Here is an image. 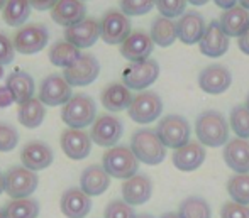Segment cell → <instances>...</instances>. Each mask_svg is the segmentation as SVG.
Instances as JSON below:
<instances>
[{
	"label": "cell",
	"instance_id": "1",
	"mask_svg": "<svg viewBox=\"0 0 249 218\" xmlns=\"http://www.w3.org/2000/svg\"><path fill=\"white\" fill-rule=\"evenodd\" d=\"M195 135L203 147H220L229 142V124L217 110H205L195 122Z\"/></svg>",
	"mask_w": 249,
	"mask_h": 218
},
{
	"label": "cell",
	"instance_id": "2",
	"mask_svg": "<svg viewBox=\"0 0 249 218\" xmlns=\"http://www.w3.org/2000/svg\"><path fill=\"white\" fill-rule=\"evenodd\" d=\"M61 118L68 129H78L83 131L85 127L92 125L97 118V105L92 97L85 93H76L63 105Z\"/></svg>",
	"mask_w": 249,
	"mask_h": 218
},
{
	"label": "cell",
	"instance_id": "3",
	"mask_svg": "<svg viewBox=\"0 0 249 218\" xmlns=\"http://www.w3.org/2000/svg\"><path fill=\"white\" fill-rule=\"evenodd\" d=\"M131 151L139 163L148 166H158L166 159V147L151 129H139L132 134Z\"/></svg>",
	"mask_w": 249,
	"mask_h": 218
},
{
	"label": "cell",
	"instance_id": "4",
	"mask_svg": "<svg viewBox=\"0 0 249 218\" xmlns=\"http://www.w3.org/2000/svg\"><path fill=\"white\" fill-rule=\"evenodd\" d=\"M102 168L110 178L125 181V179L138 174L139 161L132 154L131 147L114 146L108 151H105L104 157H102Z\"/></svg>",
	"mask_w": 249,
	"mask_h": 218
},
{
	"label": "cell",
	"instance_id": "5",
	"mask_svg": "<svg viewBox=\"0 0 249 218\" xmlns=\"http://www.w3.org/2000/svg\"><path fill=\"white\" fill-rule=\"evenodd\" d=\"M156 135L166 149H180L185 144L190 142L192 127L188 120L181 115H166L161 118L156 127Z\"/></svg>",
	"mask_w": 249,
	"mask_h": 218
},
{
	"label": "cell",
	"instance_id": "6",
	"mask_svg": "<svg viewBox=\"0 0 249 218\" xmlns=\"http://www.w3.org/2000/svg\"><path fill=\"white\" fill-rule=\"evenodd\" d=\"M163 112V100L154 91H139L132 97L127 114L136 124H151L160 118Z\"/></svg>",
	"mask_w": 249,
	"mask_h": 218
},
{
	"label": "cell",
	"instance_id": "7",
	"mask_svg": "<svg viewBox=\"0 0 249 218\" xmlns=\"http://www.w3.org/2000/svg\"><path fill=\"white\" fill-rule=\"evenodd\" d=\"M160 76V65L156 59H144V61L131 63L122 71V82L129 90L142 91L153 85Z\"/></svg>",
	"mask_w": 249,
	"mask_h": 218
},
{
	"label": "cell",
	"instance_id": "8",
	"mask_svg": "<svg viewBox=\"0 0 249 218\" xmlns=\"http://www.w3.org/2000/svg\"><path fill=\"white\" fill-rule=\"evenodd\" d=\"M39 184V178L34 171L24 166H14L5 173V193L12 200L31 198Z\"/></svg>",
	"mask_w": 249,
	"mask_h": 218
},
{
	"label": "cell",
	"instance_id": "9",
	"mask_svg": "<svg viewBox=\"0 0 249 218\" xmlns=\"http://www.w3.org/2000/svg\"><path fill=\"white\" fill-rule=\"evenodd\" d=\"M50 41V33H48L46 26L41 24H31V26H24L14 34V49L20 54H36V52L43 51L44 46Z\"/></svg>",
	"mask_w": 249,
	"mask_h": 218
},
{
	"label": "cell",
	"instance_id": "10",
	"mask_svg": "<svg viewBox=\"0 0 249 218\" xmlns=\"http://www.w3.org/2000/svg\"><path fill=\"white\" fill-rule=\"evenodd\" d=\"M100 75V63L93 54H82L70 68L65 69L66 83L70 86H87L92 85Z\"/></svg>",
	"mask_w": 249,
	"mask_h": 218
},
{
	"label": "cell",
	"instance_id": "11",
	"mask_svg": "<svg viewBox=\"0 0 249 218\" xmlns=\"http://www.w3.org/2000/svg\"><path fill=\"white\" fill-rule=\"evenodd\" d=\"M122 134H124V125L114 115H99L95 118V122L92 124V132H90V139L92 142H95L100 147H110L117 146V142L121 140Z\"/></svg>",
	"mask_w": 249,
	"mask_h": 218
},
{
	"label": "cell",
	"instance_id": "12",
	"mask_svg": "<svg viewBox=\"0 0 249 218\" xmlns=\"http://www.w3.org/2000/svg\"><path fill=\"white\" fill-rule=\"evenodd\" d=\"M131 36V20L119 10H108L100 20V37L107 44H122Z\"/></svg>",
	"mask_w": 249,
	"mask_h": 218
},
{
	"label": "cell",
	"instance_id": "13",
	"mask_svg": "<svg viewBox=\"0 0 249 218\" xmlns=\"http://www.w3.org/2000/svg\"><path fill=\"white\" fill-rule=\"evenodd\" d=\"M71 97V86L66 83L63 75H50L41 82L37 98H39V101L44 107L65 105Z\"/></svg>",
	"mask_w": 249,
	"mask_h": 218
},
{
	"label": "cell",
	"instance_id": "14",
	"mask_svg": "<svg viewBox=\"0 0 249 218\" xmlns=\"http://www.w3.org/2000/svg\"><path fill=\"white\" fill-rule=\"evenodd\" d=\"M66 43L73 44L78 49L92 48L100 37V22L93 17H85L80 22L66 27Z\"/></svg>",
	"mask_w": 249,
	"mask_h": 218
},
{
	"label": "cell",
	"instance_id": "15",
	"mask_svg": "<svg viewBox=\"0 0 249 218\" xmlns=\"http://www.w3.org/2000/svg\"><path fill=\"white\" fill-rule=\"evenodd\" d=\"M20 161H22L24 168L37 173V171H43L51 166L53 161H54V152H53V149L46 142L33 140V142H27L22 147Z\"/></svg>",
	"mask_w": 249,
	"mask_h": 218
},
{
	"label": "cell",
	"instance_id": "16",
	"mask_svg": "<svg viewBox=\"0 0 249 218\" xmlns=\"http://www.w3.org/2000/svg\"><path fill=\"white\" fill-rule=\"evenodd\" d=\"M232 85V75L222 65H210L198 75V86L209 95H220Z\"/></svg>",
	"mask_w": 249,
	"mask_h": 218
},
{
	"label": "cell",
	"instance_id": "17",
	"mask_svg": "<svg viewBox=\"0 0 249 218\" xmlns=\"http://www.w3.org/2000/svg\"><path fill=\"white\" fill-rule=\"evenodd\" d=\"M121 191H122V200L127 205L131 206L144 205V203L149 201L151 195H153V181H151L148 174L138 173L136 176H132V178L125 179Z\"/></svg>",
	"mask_w": 249,
	"mask_h": 218
},
{
	"label": "cell",
	"instance_id": "18",
	"mask_svg": "<svg viewBox=\"0 0 249 218\" xmlns=\"http://www.w3.org/2000/svg\"><path fill=\"white\" fill-rule=\"evenodd\" d=\"M61 149L70 159L73 161H82L89 157L90 151H92V139L90 134L85 131H78V129H66L61 134Z\"/></svg>",
	"mask_w": 249,
	"mask_h": 218
},
{
	"label": "cell",
	"instance_id": "19",
	"mask_svg": "<svg viewBox=\"0 0 249 218\" xmlns=\"http://www.w3.org/2000/svg\"><path fill=\"white\" fill-rule=\"evenodd\" d=\"M198 48L202 54L209 56V58H220L222 54H226L229 49V36L222 31L219 20H212L205 27Z\"/></svg>",
	"mask_w": 249,
	"mask_h": 218
},
{
	"label": "cell",
	"instance_id": "20",
	"mask_svg": "<svg viewBox=\"0 0 249 218\" xmlns=\"http://www.w3.org/2000/svg\"><path fill=\"white\" fill-rule=\"evenodd\" d=\"M59 210L66 218H85L92 210V198L80 188H70L61 195Z\"/></svg>",
	"mask_w": 249,
	"mask_h": 218
},
{
	"label": "cell",
	"instance_id": "21",
	"mask_svg": "<svg viewBox=\"0 0 249 218\" xmlns=\"http://www.w3.org/2000/svg\"><path fill=\"white\" fill-rule=\"evenodd\" d=\"M154 43L151 41V36L144 31H134L131 36L121 44V54L131 63L144 61L149 59L153 52Z\"/></svg>",
	"mask_w": 249,
	"mask_h": 218
},
{
	"label": "cell",
	"instance_id": "22",
	"mask_svg": "<svg viewBox=\"0 0 249 218\" xmlns=\"http://www.w3.org/2000/svg\"><path fill=\"white\" fill-rule=\"evenodd\" d=\"M205 20L200 12H195V10L185 12L177 22L178 39L187 46L198 44L203 33H205Z\"/></svg>",
	"mask_w": 249,
	"mask_h": 218
},
{
	"label": "cell",
	"instance_id": "23",
	"mask_svg": "<svg viewBox=\"0 0 249 218\" xmlns=\"http://www.w3.org/2000/svg\"><path fill=\"white\" fill-rule=\"evenodd\" d=\"M173 166L178 171L183 173H192V171L198 169L205 161V147L200 142H188L183 147L177 149L173 152Z\"/></svg>",
	"mask_w": 249,
	"mask_h": 218
},
{
	"label": "cell",
	"instance_id": "24",
	"mask_svg": "<svg viewBox=\"0 0 249 218\" xmlns=\"http://www.w3.org/2000/svg\"><path fill=\"white\" fill-rule=\"evenodd\" d=\"M87 16V7L82 0H58L51 9V19L58 26L70 27L83 20Z\"/></svg>",
	"mask_w": 249,
	"mask_h": 218
},
{
	"label": "cell",
	"instance_id": "25",
	"mask_svg": "<svg viewBox=\"0 0 249 218\" xmlns=\"http://www.w3.org/2000/svg\"><path fill=\"white\" fill-rule=\"evenodd\" d=\"M224 161L236 174L249 173V140L232 139L224 147Z\"/></svg>",
	"mask_w": 249,
	"mask_h": 218
},
{
	"label": "cell",
	"instance_id": "26",
	"mask_svg": "<svg viewBox=\"0 0 249 218\" xmlns=\"http://www.w3.org/2000/svg\"><path fill=\"white\" fill-rule=\"evenodd\" d=\"M110 186V176L105 173V169L99 164H92V166L85 168L82 176H80V189L90 198L93 196H100Z\"/></svg>",
	"mask_w": 249,
	"mask_h": 218
},
{
	"label": "cell",
	"instance_id": "27",
	"mask_svg": "<svg viewBox=\"0 0 249 218\" xmlns=\"http://www.w3.org/2000/svg\"><path fill=\"white\" fill-rule=\"evenodd\" d=\"M100 101L108 112L127 110L132 101V93L124 83H110L102 91Z\"/></svg>",
	"mask_w": 249,
	"mask_h": 218
},
{
	"label": "cell",
	"instance_id": "28",
	"mask_svg": "<svg viewBox=\"0 0 249 218\" xmlns=\"http://www.w3.org/2000/svg\"><path fill=\"white\" fill-rule=\"evenodd\" d=\"M219 24L229 37H239L249 27V12L243 7L236 5L229 10H224Z\"/></svg>",
	"mask_w": 249,
	"mask_h": 218
},
{
	"label": "cell",
	"instance_id": "29",
	"mask_svg": "<svg viewBox=\"0 0 249 218\" xmlns=\"http://www.w3.org/2000/svg\"><path fill=\"white\" fill-rule=\"evenodd\" d=\"M5 86L10 90L16 103H24V101L34 98V80L29 73L26 71H14L7 76Z\"/></svg>",
	"mask_w": 249,
	"mask_h": 218
},
{
	"label": "cell",
	"instance_id": "30",
	"mask_svg": "<svg viewBox=\"0 0 249 218\" xmlns=\"http://www.w3.org/2000/svg\"><path fill=\"white\" fill-rule=\"evenodd\" d=\"M151 41L161 48H170L175 41L178 39L177 34V24L173 19H166L163 16H158L151 24Z\"/></svg>",
	"mask_w": 249,
	"mask_h": 218
},
{
	"label": "cell",
	"instance_id": "31",
	"mask_svg": "<svg viewBox=\"0 0 249 218\" xmlns=\"http://www.w3.org/2000/svg\"><path fill=\"white\" fill-rule=\"evenodd\" d=\"M44 117H46V108L39 101V98H31L19 105L17 118L19 124L26 129H37L44 122Z\"/></svg>",
	"mask_w": 249,
	"mask_h": 218
},
{
	"label": "cell",
	"instance_id": "32",
	"mask_svg": "<svg viewBox=\"0 0 249 218\" xmlns=\"http://www.w3.org/2000/svg\"><path fill=\"white\" fill-rule=\"evenodd\" d=\"M41 212L39 201L34 198H20L10 200L3 206V215L5 218H37Z\"/></svg>",
	"mask_w": 249,
	"mask_h": 218
},
{
	"label": "cell",
	"instance_id": "33",
	"mask_svg": "<svg viewBox=\"0 0 249 218\" xmlns=\"http://www.w3.org/2000/svg\"><path fill=\"white\" fill-rule=\"evenodd\" d=\"M31 16V3L29 0H7L3 7L2 19L7 26L19 27L29 19Z\"/></svg>",
	"mask_w": 249,
	"mask_h": 218
},
{
	"label": "cell",
	"instance_id": "34",
	"mask_svg": "<svg viewBox=\"0 0 249 218\" xmlns=\"http://www.w3.org/2000/svg\"><path fill=\"white\" fill-rule=\"evenodd\" d=\"M80 56H82L80 49L75 48L73 44L66 43V41L54 43L50 49V61L58 68H70Z\"/></svg>",
	"mask_w": 249,
	"mask_h": 218
},
{
	"label": "cell",
	"instance_id": "35",
	"mask_svg": "<svg viewBox=\"0 0 249 218\" xmlns=\"http://www.w3.org/2000/svg\"><path fill=\"white\" fill-rule=\"evenodd\" d=\"M180 218H212V210L207 200L200 196H188L180 203L178 210Z\"/></svg>",
	"mask_w": 249,
	"mask_h": 218
},
{
	"label": "cell",
	"instance_id": "36",
	"mask_svg": "<svg viewBox=\"0 0 249 218\" xmlns=\"http://www.w3.org/2000/svg\"><path fill=\"white\" fill-rule=\"evenodd\" d=\"M227 193L234 203L249 206V173L231 176L227 181Z\"/></svg>",
	"mask_w": 249,
	"mask_h": 218
},
{
	"label": "cell",
	"instance_id": "37",
	"mask_svg": "<svg viewBox=\"0 0 249 218\" xmlns=\"http://www.w3.org/2000/svg\"><path fill=\"white\" fill-rule=\"evenodd\" d=\"M229 124L237 139L249 140V110L244 105H237L231 110Z\"/></svg>",
	"mask_w": 249,
	"mask_h": 218
},
{
	"label": "cell",
	"instance_id": "38",
	"mask_svg": "<svg viewBox=\"0 0 249 218\" xmlns=\"http://www.w3.org/2000/svg\"><path fill=\"white\" fill-rule=\"evenodd\" d=\"M154 5L158 7L163 17L175 19V17H181L185 14L187 0H154Z\"/></svg>",
	"mask_w": 249,
	"mask_h": 218
},
{
	"label": "cell",
	"instance_id": "39",
	"mask_svg": "<svg viewBox=\"0 0 249 218\" xmlns=\"http://www.w3.org/2000/svg\"><path fill=\"white\" fill-rule=\"evenodd\" d=\"M154 0H121V12L124 16H144L153 10Z\"/></svg>",
	"mask_w": 249,
	"mask_h": 218
},
{
	"label": "cell",
	"instance_id": "40",
	"mask_svg": "<svg viewBox=\"0 0 249 218\" xmlns=\"http://www.w3.org/2000/svg\"><path fill=\"white\" fill-rule=\"evenodd\" d=\"M134 208L124 201V200H112L107 206H105L104 218H136Z\"/></svg>",
	"mask_w": 249,
	"mask_h": 218
},
{
	"label": "cell",
	"instance_id": "41",
	"mask_svg": "<svg viewBox=\"0 0 249 218\" xmlns=\"http://www.w3.org/2000/svg\"><path fill=\"white\" fill-rule=\"evenodd\" d=\"M19 144V132L10 124H0V152H10Z\"/></svg>",
	"mask_w": 249,
	"mask_h": 218
},
{
	"label": "cell",
	"instance_id": "42",
	"mask_svg": "<svg viewBox=\"0 0 249 218\" xmlns=\"http://www.w3.org/2000/svg\"><path fill=\"white\" fill-rule=\"evenodd\" d=\"M220 218H249V206L239 205V203L227 201L222 205Z\"/></svg>",
	"mask_w": 249,
	"mask_h": 218
},
{
	"label": "cell",
	"instance_id": "43",
	"mask_svg": "<svg viewBox=\"0 0 249 218\" xmlns=\"http://www.w3.org/2000/svg\"><path fill=\"white\" fill-rule=\"evenodd\" d=\"M14 56H16V49H14L12 41L5 34L0 33V65L5 66L9 63H12Z\"/></svg>",
	"mask_w": 249,
	"mask_h": 218
},
{
	"label": "cell",
	"instance_id": "44",
	"mask_svg": "<svg viewBox=\"0 0 249 218\" xmlns=\"http://www.w3.org/2000/svg\"><path fill=\"white\" fill-rule=\"evenodd\" d=\"M12 103H16V101H14V97H12V93H10V90L5 85L0 86V108H7Z\"/></svg>",
	"mask_w": 249,
	"mask_h": 218
},
{
	"label": "cell",
	"instance_id": "45",
	"mask_svg": "<svg viewBox=\"0 0 249 218\" xmlns=\"http://www.w3.org/2000/svg\"><path fill=\"white\" fill-rule=\"evenodd\" d=\"M56 2H58V0H29L31 7H34V9H37V10H48V9H53Z\"/></svg>",
	"mask_w": 249,
	"mask_h": 218
},
{
	"label": "cell",
	"instance_id": "46",
	"mask_svg": "<svg viewBox=\"0 0 249 218\" xmlns=\"http://www.w3.org/2000/svg\"><path fill=\"white\" fill-rule=\"evenodd\" d=\"M237 46H239V49L244 52V54H248V56H249V27H248V29L244 31V33L239 36Z\"/></svg>",
	"mask_w": 249,
	"mask_h": 218
},
{
	"label": "cell",
	"instance_id": "47",
	"mask_svg": "<svg viewBox=\"0 0 249 218\" xmlns=\"http://www.w3.org/2000/svg\"><path fill=\"white\" fill-rule=\"evenodd\" d=\"M213 2H215V5L220 7V9L229 10V9H232V7H236V3L239 2V0H213Z\"/></svg>",
	"mask_w": 249,
	"mask_h": 218
},
{
	"label": "cell",
	"instance_id": "48",
	"mask_svg": "<svg viewBox=\"0 0 249 218\" xmlns=\"http://www.w3.org/2000/svg\"><path fill=\"white\" fill-rule=\"evenodd\" d=\"M5 193V174L0 173V195Z\"/></svg>",
	"mask_w": 249,
	"mask_h": 218
},
{
	"label": "cell",
	"instance_id": "49",
	"mask_svg": "<svg viewBox=\"0 0 249 218\" xmlns=\"http://www.w3.org/2000/svg\"><path fill=\"white\" fill-rule=\"evenodd\" d=\"M210 0H187V3H192V5H205Z\"/></svg>",
	"mask_w": 249,
	"mask_h": 218
},
{
	"label": "cell",
	"instance_id": "50",
	"mask_svg": "<svg viewBox=\"0 0 249 218\" xmlns=\"http://www.w3.org/2000/svg\"><path fill=\"white\" fill-rule=\"evenodd\" d=\"M161 218H180L178 217V213H173V212H168V213H164Z\"/></svg>",
	"mask_w": 249,
	"mask_h": 218
},
{
	"label": "cell",
	"instance_id": "51",
	"mask_svg": "<svg viewBox=\"0 0 249 218\" xmlns=\"http://www.w3.org/2000/svg\"><path fill=\"white\" fill-rule=\"evenodd\" d=\"M239 3H241V7H243V9H246L249 12V0H239Z\"/></svg>",
	"mask_w": 249,
	"mask_h": 218
},
{
	"label": "cell",
	"instance_id": "52",
	"mask_svg": "<svg viewBox=\"0 0 249 218\" xmlns=\"http://www.w3.org/2000/svg\"><path fill=\"white\" fill-rule=\"evenodd\" d=\"M7 0H0V10H3V7H5Z\"/></svg>",
	"mask_w": 249,
	"mask_h": 218
},
{
	"label": "cell",
	"instance_id": "53",
	"mask_svg": "<svg viewBox=\"0 0 249 218\" xmlns=\"http://www.w3.org/2000/svg\"><path fill=\"white\" fill-rule=\"evenodd\" d=\"M136 218H154V217H151V215H146V213H144V215H138V217H136Z\"/></svg>",
	"mask_w": 249,
	"mask_h": 218
},
{
	"label": "cell",
	"instance_id": "54",
	"mask_svg": "<svg viewBox=\"0 0 249 218\" xmlns=\"http://www.w3.org/2000/svg\"><path fill=\"white\" fill-rule=\"evenodd\" d=\"M2 78H3V66L0 65V80H2Z\"/></svg>",
	"mask_w": 249,
	"mask_h": 218
},
{
	"label": "cell",
	"instance_id": "55",
	"mask_svg": "<svg viewBox=\"0 0 249 218\" xmlns=\"http://www.w3.org/2000/svg\"><path fill=\"white\" fill-rule=\"evenodd\" d=\"M244 107H246L248 110H249V95H248V97H246V105H244Z\"/></svg>",
	"mask_w": 249,
	"mask_h": 218
},
{
	"label": "cell",
	"instance_id": "56",
	"mask_svg": "<svg viewBox=\"0 0 249 218\" xmlns=\"http://www.w3.org/2000/svg\"><path fill=\"white\" fill-rule=\"evenodd\" d=\"M0 218H5V215H3V208H0Z\"/></svg>",
	"mask_w": 249,
	"mask_h": 218
},
{
	"label": "cell",
	"instance_id": "57",
	"mask_svg": "<svg viewBox=\"0 0 249 218\" xmlns=\"http://www.w3.org/2000/svg\"><path fill=\"white\" fill-rule=\"evenodd\" d=\"M82 2H85V0H82Z\"/></svg>",
	"mask_w": 249,
	"mask_h": 218
}]
</instances>
